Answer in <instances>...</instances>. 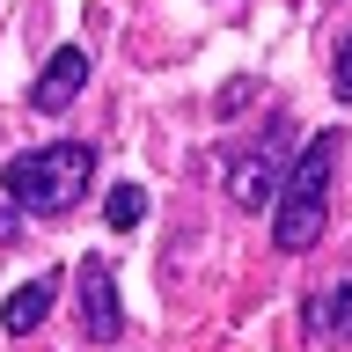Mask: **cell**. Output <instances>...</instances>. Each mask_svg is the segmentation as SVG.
Here are the masks:
<instances>
[{
	"label": "cell",
	"mask_w": 352,
	"mask_h": 352,
	"mask_svg": "<svg viewBox=\"0 0 352 352\" xmlns=\"http://www.w3.org/2000/svg\"><path fill=\"white\" fill-rule=\"evenodd\" d=\"M294 140H301V132H294V118H272L257 147L235 154V169H228V198H235V206H250V213H257L264 198H279V176H286Z\"/></svg>",
	"instance_id": "cell-3"
},
{
	"label": "cell",
	"mask_w": 352,
	"mask_h": 352,
	"mask_svg": "<svg viewBox=\"0 0 352 352\" xmlns=\"http://www.w3.org/2000/svg\"><path fill=\"white\" fill-rule=\"evenodd\" d=\"M88 184H96V147H81V140L30 147V154H15L0 169V191L15 198L22 213H74Z\"/></svg>",
	"instance_id": "cell-2"
},
{
	"label": "cell",
	"mask_w": 352,
	"mask_h": 352,
	"mask_svg": "<svg viewBox=\"0 0 352 352\" xmlns=\"http://www.w3.org/2000/svg\"><path fill=\"white\" fill-rule=\"evenodd\" d=\"M242 103H250V81H228V88H220V118H235Z\"/></svg>",
	"instance_id": "cell-10"
},
{
	"label": "cell",
	"mask_w": 352,
	"mask_h": 352,
	"mask_svg": "<svg viewBox=\"0 0 352 352\" xmlns=\"http://www.w3.org/2000/svg\"><path fill=\"white\" fill-rule=\"evenodd\" d=\"M330 81H338V96L352 103V30L338 37V59H330Z\"/></svg>",
	"instance_id": "cell-9"
},
{
	"label": "cell",
	"mask_w": 352,
	"mask_h": 352,
	"mask_svg": "<svg viewBox=\"0 0 352 352\" xmlns=\"http://www.w3.org/2000/svg\"><path fill=\"white\" fill-rule=\"evenodd\" d=\"M338 154H345V132L330 125V132H316V140L294 154V169H286L279 213H272V242H279L286 257H301L308 242H323V228H330V184H338Z\"/></svg>",
	"instance_id": "cell-1"
},
{
	"label": "cell",
	"mask_w": 352,
	"mask_h": 352,
	"mask_svg": "<svg viewBox=\"0 0 352 352\" xmlns=\"http://www.w3.org/2000/svg\"><path fill=\"white\" fill-rule=\"evenodd\" d=\"M52 301H59V272H37V279H22L8 301H0V323L15 330V338H30V330L52 316Z\"/></svg>",
	"instance_id": "cell-6"
},
{
	"label": "cell",
	"mask_w": 352,
	"mask_h": 352,
	"mask_svg": "<svg viewBox=\"0 0 352 352\" xmlns=\"http://www.w3.org/2000/svg\"><path fill=\"white\" fill-rule=\"evenodd\" d=\"M301 323H308V330H323V338H352V272L330 286V294H308Z\"/></svg>",
	"instance_id": "cell-7"
},
{
	"label": "cell",
	"mask_w": 352,
	"mask_h": 352,
	"mask_svg": "<svg viewBox=\"0 0 352 352\" xmlns=\"http://www.w3.org/2000/svg\"><path fill=\"white\" fill-rule=\"evenodd\" d=\"M81 88H88V52H81V44H59V52L44 59V74L30 81V110L59 118V110L74 103V96H81Z\"/></svg>",
	"instance_id": "cell-5"
},
{
	"label": "cell",
	"mask_w": 352,
	"mask_h": 352,
	"mask_svg": "<svg viewBox=\"0 0 352 352\" xmlns=\"http://www.w3.org/2000/svg\"><path fill=\"white\" fill-rule=\"evenodd\" d=\"M74 294H81V330L96 345L125 338V308H118V272H110V257H81L74 264Z\"/></svg>",
	"instance_id": "cell-4"
},
{
	"label": "cell",
	"mask_w": 352,
	"mask_h": 352,
	"mask_svg": "<svg viewBox=\"0 0 352 352\" xmlns=\"http://www.w3.org/2000/svg\"><path fill=\"white\" fill-rule=\"evenodd\" d=\"M103 220L110 228H140V220H147V191H140V184H118V191L103 198Z\"/></svg>",
	"instance_id": "cell-8"
}]
</instances>
